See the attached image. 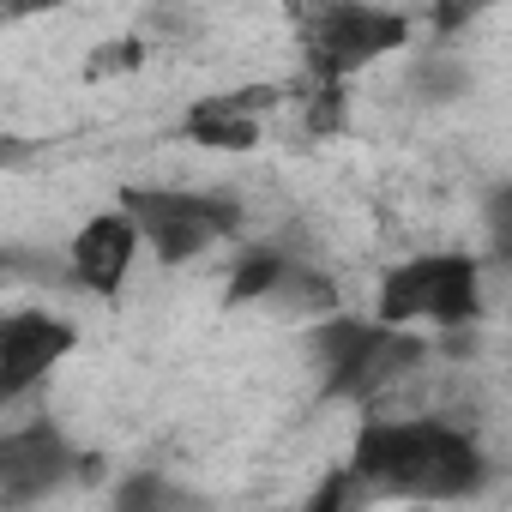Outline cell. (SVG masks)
Listing matches in <instances>:
<instances>
[{
    "label": "cell",
    "mask_w": 512,
    "mask_h": 512,
    "mask_svg": "<svg viewBox=\"0 0 512 512\" xmlns=\"http://www.w3.org/2000/svg\"><path fill=\"white\" fill-rule=\"evenodd\" d=\"M350 464L356 476L368 482L374 500H464L482 488L488 464H482V446L452 428V422H434V416H416V422H362L356 446H350Z\"/></svg>",
    "instance_id": "obj_1"
},
{
    "label": "cell",
    "mask_w": 512,
    "mask_h": 512,
    "mask_svg": "<svg viewBox=\"0 0 512 512\" xmlns=\"http://www.w3.org/2000/svg\"><path fill=\"white\" fill-rule=\"evenodd\" d=\"M434 344H422L410 326H386L380 314L374 320H356V314H326L314 332H308V356L320 368V386L326 398H380L392 380H404L410 368L428 362Z\"/></svg>",
    "instance_id": "obj_2"
},
{
    "label": "cell",
    "mask_w": 512,
    "mask_h": 512,
    "mask_svg": "<svg viewBox=\"0 0 512 512\" xmlns=\"http://www.w3.org/2000/svg\"><path fill=\"white\" fill-rule=\"evenodd\" d=\"M374 314L386 326H416V320H434L446 332L476 326L482 320L476 260H470V253H416V260H404V266H392L380 278Z\"/></svg>",
    "instance_id": "obj_3"
},
{
    "label": "cell",
    "mask_w": 512,
    "mask_h": 512,
    "mask_svg": "<svg viewBox=\"0 0 512 512\" xmlns=\"http://www.w3.org/2000/svg\"><path fill=\"white\" fill-rule=\"evenodd\" d=\"M121 205L133 211L139 235L163 266H187L223 235L241 229V205L229 193H193V187H121Z\"/></svg>",
    "instance_id": "obj_4"
},
{
    "label": "cell",
    "mask_w": 512,
    "mask_h": 512,
    "mask_svg": "<svg viewBox=\"0 0 512 512\" xmlns=\"http://www.w3.org/2000/svg\"><path fill=\"white\" fill-rule=\"evenodd\" d=\"M410 43V19L386 13V7H362V0H332L326 13L308 19L302 49H308V79H332L344 85L350 73L374 67L380 55Z\"/></svg>",
    "instance_id": "obj_5"
},
{
    "label": "cell",
    "mask_w": 512,
    "mask_h": 512,
    "mask_svg": "<svg viewBox=\"0 0 512 512\" xmlns=\"http://www.w3.org/2000/svg\"><path fill=\"white\" fill-rule=\"evenodd\" d=\"M73 344H79V332L61 314H43V308L7 314V326H0V398L19 404L37 380H49V368H61L73 356Z\"/></svg>",
    "instance_id": "obj_6"
},
{
    "label": "cell",
    "mask_w": 512,
    "mask_h": 512,
    "mask_svg": "<svg viewBox=\"0 0 512 512\" xmlns=\"http://www.w3.org/2000/svg\"><path fill=\"white\" fill-rule=\"evenodd\" d=\"M79 464L85 458L49 422L0 434V506H31V500H43L49 488H61L67 476H79Z\"/></svg>",
    "instance_id": "obj_7"
},
{
    "label": "cell",
    "mask_w": 512,
    "mask_h": 512,
    "mask_svg": "<svg viewBox=\"0 0 512 512\" xmlns=\"http://www.w3.org/2000/svg\"><path fill=\"white\" fill-rule=\"evenodd\" d=\"M139 241H145V235H139V223H133L127 205L85 217L79 235H73V247H67V272H73V284L91 290V296H115V290L127 284V272H133Z\"/></svg>",
    "instance_id": "obj_8"
},
{
    "label": "cell",
    "mask_w": 512,
    "mask_h": 512,
    "mask_svg": "<svg viewBox=\"0 0 512 512\" xmlns=\"http://www.w3.org/2000/svg\"><path fill=\"white\" fill-rule=\"evenodd\" d=\"M284 103V85H241V91H217V97H199L187 115H181V133L205 151H253L266 139V115Z\"/></svg>",
    "instance_id": "obj_9"
},
{
    "label": "cell",
    "mask_w": 512,
    "mask_h": 512,
    "mask_svg": "<svg viewBox=\"0 0 512 512\" xmlns=\"http://www.w3.org/2000/svg\"><path fill=\"white\" fill-rule=\"evenodd\" d=\"M284 272H290V260L278 247H247L241 260L229 266V278H223V302L229 308H241V302H266L278 284H284Z\"/></svg>",
    "instance_id": "obj_10"
},
{
    "label": "cell",
    "mask_w": 512,
    "mask_h": 512,
    "mask_svg": "<svg viewBox=\"0 0 512 512\" xmlns=\"http://www.w3.org/2000/svg\"><path fill=\"white\" fill-rule=\"evenodd\" d=\"M272 296H278V302H296V308H308V314H338V290H332L320 272H308V266H290Z\"/></svg>",
    "instance_id": "obj_11"
},
{
    "label": "cell",
    "mask_w": 512,
    "mask_h": 512,
    "mask_svg": "<svg viewBox=\"0 0 512 512\" xmlns=\"http://www.w3.org/2000/svg\"><path fill=\"white\" fill-rule=\"evenodd\" d=\"M362 500H374V494H368V482L356 476V464H344V470H332V476L314 488L308 506H314V512H338V506H362Z\"/></svg>",
    "instance_id": "obj_12"
},
{
    "label": "cell",
    "mask_w": 512,
    "mask_h": 512,
    "mask_svg": "<svg viewBox=\"0 0 512 512\" xmlns=\"http://www.w3.org/2000/svg\"><path fill=\"white\" fill-rule=\"evenodd\" d=\"M308 91H314V97H308V127H314V133H338V127H344V115H350V103H344V85H332V79H314Z\"/></svg>",
    "instance_id": "obj_13"
},
{
    "label": "cell",
    "mask_w": 512,
    "mask_h": 512,
    "mask_svg": "<svg viewBox=\"0 0 512 512\" xmlns=\"http://www.w3.org/2000/svg\"><path fill=\"white\" fill-rule=\"evenodd\" d=\"M488 247H494V260L512 266V181L488 193Z\"/></svg>",
    "instance_id": "obj_14"
},
{
    "label": "cell",
    "mask_w": 512,
    "mask_h": 512,
    "mask_svg": "<svg viewBox=\"0 0 512 512\" xmlns=\"http://www.w3.org/2000/svg\"><path fill=\"white\" fill-rule=\"evenodd\" d=\"M115 506H121V512H139V506H181V494H175L163 476H133L127 488H115Z\"/></svg>",
    "instance_id": "obj_15"
},
{
    "label": "cell",
    "mask_w": 512,
    "mask_h": 512,
    "mask_svg": "<svg viewBox=\"0 0 512 512\" xmlns=\"http://www.w3.org/2000/svg\"><path fill=\"white\" fill-rule=\"evenodd\" d=\"M488 7H500V0H428V19H434L440 37H452V31H464L470 19H482Z\"/></svg>",
    "instance_id": "obj_16"
},
{
    "label": "cell",
    "mask_w": 512,
    "mask_h": 512,
    "mask_svg": "<svg viewBox=\"0 0 512 512\" xmlns=\"http://www.w3.org/2000/svg\"><path fill=\"white\" fill-rule=\"evenodd\" d=\"M139 61H145V43H139V37H127V43H115V49H97L85 73H91V79H109V73H127V67H139Z\"/></svg>",
    "instance_id": "obj_17"
},
{
    "label": "cell",
    "mask_w": 512,
    "mask_h": 512,
    "mask_svg": "<svg viewBox=\"0 0 512 512\" xmlns=\"http://www.w3.org/2000/svg\"><path fill=\"white\" fill-rule=\"evenodd\" d=\"M416 91H422V97H452V91H464V73H458L452 61H428V67L416 73Z\"/></svg>",
    "instance_id": "obj_18"
},
{
    "label": "cell",
    "mask_w": 512,
    "mask_h": 512,
    "mask_svg": "<svg viewBox=\"0 0 512 512\" xmlns=\"http://www.w3.org/2000/svg\"><path fill=\"white\" fill-rule=\"evenodd\" d=\"M61 0H0V25H25L37 13H55Z\"/></svg>",
    "instance_id": "obj_19"
},
{
    "label": "cell",
    "mask_w": 512,
    "mask_h": 512,
    "mask_svg": "<svg viewBox=\"0 0 512 512\" xmlns=\"http://www.w3.org/2000/svg\"><path fill=\"white\" fill-rule=\"evenodd\" d=\"M284 7H290V13H296V19H302V7H308V0H284Z\"/></svg>",
    "instance_id": "obj_20"
}]
</instances>
